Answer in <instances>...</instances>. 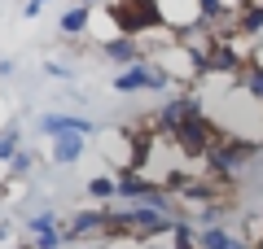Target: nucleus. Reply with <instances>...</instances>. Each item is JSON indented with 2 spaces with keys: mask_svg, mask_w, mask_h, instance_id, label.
Here are the masks:
<instances>
[{
  "mask_svg": "<svg viewBox=\"0 0 263 249\" xmlns=\"http://www.w3.org/2000/svg\"><path fill=\"white\" fill-rule=\"evenodd\" d=\"M13 70H18V66H13V61H0V79H9Z\"/></svg>",
  "mask_w": 263,
  "mask_h": 249,
  "instance_id": "nucleus-18",
  "label": "nucleus"
},
{
  "mask_svg": "<svg viewBox=\"0 0 263 249\" xmlns=\"http://www.w3.org/2000/svg\"><path fill=\"white\" fill-rule=\"evenodd\" d=\"M27 236H40V232H53V227H66V219L57 210H40V214H27Z\"/></svg>",
  "mask_w": 263,
  "mask_h": 249,
  "instance_id": "nucleus-14",
  "label": "nucleus"
},
{
  "mask_svg": "<svg viewBox=\"0 0 263 249\" xmlns=\"http://www.w3.org/2000/svg\"><path fill=\"white\" fill-rule=\"evenodd\" d=\"M22 153V127L18 122H5L0 127V162H13Z\"/></svg>",
  "mask_w": 263,
  "mask_h": 249,
  "instance_id": "nucleus-13",
  "label": "nucleus"
},
{
  "mask_svg": "<svg viewBox=\"0 0 263 249\" xmlns=\"http://www.w3.org/2000/svg\"><path fill=\"white\" fill-rule=\"evenodd\" d=\"M233 88H241V92L250 96L254 105H263V57H254V53H250V61L241 66V74L233 79Z\"/></svg>",
  "mask_w": 263,
  "mask_h": 249,
  "instance_id": "nucleus-7",
  "label": "nucleus"
},
{
  "mask_svg": "<svg viewBox=\"0 0 263 249\" xmlns=\"http://www.w3.org/2000/svg\"><path fill=\"white\" fill-rule=\"evenodd\" d=\"M35 166H40V157L31 153V149H22V153L9 162V179H13V184H22V179H31V171H35Z\"/></svg>",
  "mask_w": 263,
  "mask_h": 249,
  "instance_id": "nucleus-15",
  "label": "nucleus"
},
{
  "mask_svg": "<svg viewBox=\"0 0 263 249\" xmlns=\"http://www.w3.org/2000/svg\"><path fill=\"white\" fill-rule=\"evenodd\" d=\"M35 131H40V136H48V140H57V136H84V140H92V136H101V127H97L92 118H84V114H66V110L40 114Z\"/></svg>",
  "mask_w": 263,
  "mask_h": 249,
  "instance_id": "nucleus-4",
  "label": "nucleus"
},
{
  "mask_svg": "<svg viewBox=\"0 0 263 249\" xmlns=\"http://www.w3.org/2000/svg\"><path fill=\"white\" fill-rule=\"evenodd\" d=\"M75 5H84V9H92V5H97V0H75Z\"/></svg>",
  "mask_w": 263,
  "mask_h": 249,
  "instance_id": "nucleus-20",
  "label": "nucleus"
},
{
  "mask_svg": "<svg viewBox=\"0 0 263 249\" xmlns=\"http://www.w3.org/2000/svg\"><path fill=\"white\" fill-rule=\"evenodd\" d=\"M48 0H22V18H40Z\"/></svg>",
  "mask_w": 263,
  "mask_h": 249,
  "instance_id": "nucleus-17",
  "label": "nucleus"
},
{
  "mask_svg": "<svg viewBox=\"0 0 263 249\" xmlns=\"http://www.w3.org/2000/svg\"><path fill=\"white\" fill-rule=\"evenodd\" d=\"M259 153H263L259 140H246V136H233V131H228V136L219 140V149L197 166V171L206 179H219V184H237V171H241L250 157H259Z\"/></svg>",
  "mask_w": 263,
  "mask_h": 249,
  "instance_id": "nucleus-2",
  "label": "nucleus"
},
{
  "mask_svg": "<svg viewBox=\"0 0 263 249\" xmlns=\"http://www.w3.org/2000/svg\"><path fill=\"white\" fill-rule=\"evenodd\" d=\"M88 22H92V9H84V5H70V9L57 18V31H62V39H79L88 31Z\"/></svg>",
  "mask_w": 263,
  "mask_h": 249,
  "instance_id": "nucleus-10",
  "label": "nucleus"
},
{
  "mask_svg": "<svg viewBox=\"0 0 263 249\" xmlns=\"http://www.w3.org/2000/svg\"><path fill=\"white\" fill-rule=\"evenodd\" d=\"M167 245H171V249H202V240H197V227H193V223L180 219V223H171Z\"/></svg>",
  "mask_w": 263,
  "mask_h": 249,
  "instance_id": "nucleus-12",
  "label": "nucleus"
},
{
  "mask_svg": "<svg viewBox=\"0 0 263 249\" xmlns=\"http://www.w3.org/2000/svg\"><path fill=\"white\" fill-rule=\"evenodd\" d=\"M44 74H53V79H75V70H70V66H62V61H44Z\"/></svg>",
  "mask_w": 263,
  "mask_h": 249,
  "instance_id": "nucleus-16",
  "label": "nucleus"
},
{
  "mask_svg": "<svg viewBox=\"0 0 263 249\" xmlns=\"http://www.w3.org/2000/svg\"><path fill=\"white\" fill-rule=\"evenodd\" d=\"M84 193L92 197L97 205H114V201H119V179H114V175H92Z\"/></svg>",
  "mask_w": 263,
  "mask_h": 249,
  "instance_id": "nucleus-11",
  "label": "nucleus"
},
{
  "mask_svg": "<svg viewBox=\"0 0 263 249\" xmlns=\"http://www.w3.org/2000/svg\"><path fill=\"white\" fill-rule=\"evenodd\" d=\"M171 83L176 79H171L167 66L145 57V61H136V66L114 74V92H123V96H132V92H171Z\"/></svg>",
  "mask_w": 263,
  "mask_h": 249,
  "instance_id": "nucleus-3",
  "label": "nucleus"
},
{
  "mask_svg": "<svg viewBox=\"0 0 263 249\" xmlns=\"http://www.w3.org/2000/svg\"><path fill=\"white\" fill-rule=\"evenodd\" d=\"M84 149H88L84 136H57V140H48V157H53V166H75L79 157H84Z\"/></svg>",
  "mask_w": 263,
  "mask_h": 249,
  "instance_id": "nucleus-8",
  "label": "nucleus"
},
{
  "mask_svg": "<svg viewBox=\"0 0 263 249\" xmlns=\"http://www.w3.org/2000/svg\"><path fill=\"white\" fill-rule=\"evenodd\" d=\"M224 136H228V131L219 127L206 110H202V114H193L189 122H180V127L167 136V144L176 149L184 162H206V157L219 149V140H224Z\"/></svg>",
  "mask_w": 263,
  "mask_h": 249,
  "instance_id": "nucleus-1",
  "label": "nucleus"
},
{
  "mask_svg": "<svg viewBox=\"0 0 263 249\" xmlns=\"http://www.w3.org/2000/svg\"><path fill=\"white\" fill-rule=\"evenodd\" d=\"M197 240H202V249H250V240L233 236L228 227H197Z\"/></svg>",
  "mask_w": 263,
  "mask_h": 249,
  "instance_id": "nucleus-9",
  "label": "nucleus"
},
{
  "mask_svg": "<svg viewBox=\"0 0 263 249\" xmlns=\"http://www.w3.org/2000/svg\"><path fill=\"white\" fill-rule=\"evenodd\" d=\"M114 179H119V201H123V205H149L154 197L162 193L158 179L141 175V171H119Z\"/></svg>",
  "mask_w": 263,
  "mask_h": 249,
  "instance_id": "nucleus-5",
  "label": "nucleus"
},
{
  "mask_svg": "<svg viewBox=\"0 0 263 249\" xmlns=\"http://www.w3.org/2000/svg\"><path fill=\"white\" fill-rule=\"evenodd\" d=\"M9 232H13V223H9V219H0V240H9Z\"/></svg>",
  "mask_w": 263,
  "mask_h": 249,
  "instance_id": "nucleus-19",
  "label": "nucleus"
},
{
  "mask_svg": "<svg viewBox=\"0 0 263 249\" xmlns=\"http://www.w3.org/2000/svg\"><path fill=\"white\" fill-rule=\"evenodd\" d=\"M97 53H101L105 61L123 66V70L149 57V53H145V44H141V39H132V35H110V39H101V44H97Z\"/></svg>",
  "mask_w": 263,
  "mask_h": 249,
  "instance_id": "nucleus-6",
  "label": "nucleus"
}]
</instances>
